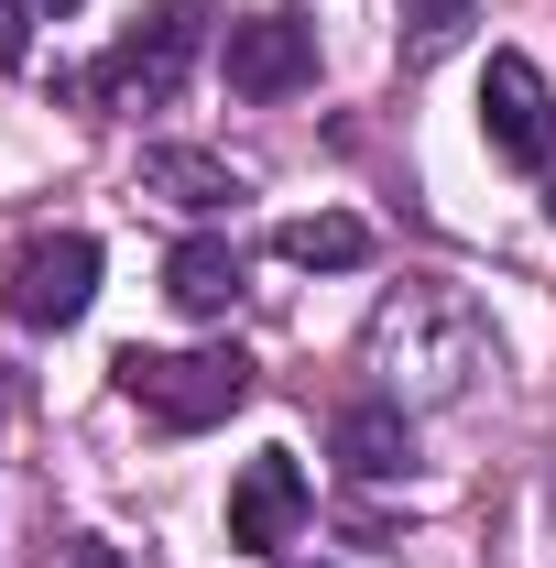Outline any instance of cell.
Here are the masks:
<instances>
[{"mask_svg":"<svg viewBox=\"0 0 556 568\" xmlns=\"http://www.w3.org/2000/svg\"><path fill=\"white\" fill-rule=\"evenodd\" d=\"M360 361L382 372V394H393L404 416H425V405H459V394L491 372V317L447 274H404L382 306H371Z\"/></svg>","mask_w":556,"mask_h":568,"instance_id":"obj_1","label":"cell"},{"mask_svg":"<svg viewBox=\"0 0 556 568\" xmlns=\"http://www.w3.org/2000/svg\"><path fill=\"white\" fill-rule=\"evenodd\" d=\"M121 394H132L142 416L164 426V437H197V426H229L251 405V351H121Z\"/></svg>","mask_w":556,"mask_h":568,"instance_id":"obj_2","label":"cell"},{"mask_svg":"<svg viewBox=\"0 0 556 568\" xmlns=\"http://www.w3.org/2000/svg\"><path fill=\"white\" fill-rule=\"evenodd\" d=\"M197 33H208V22H197L186 0L142 11L132 33H121L87 77H76V99H99V110H164V99L186 88V67H197Z\"/></svg>","mask_w":556,"mask_h":568,"instance_id":"obj_3","label":"cell"},{"mask_svg":"<svg viewBox=\"0 0 556 568\" xmlns=\"http://www.w3.org/2000/svg\"><path fill=\"white\" fill-rule=\"evenodd\" d=\"M481 132H491V153L502 164H524V175H556V88H546V67L535 55H491V77H481Z\"/></svg>","mask_w":556,"mask_h":568,"instance_id":"obj_4","label":"cell"},{"mask_svg":"<svg viewBox=\"0 0 556 568\" xmlns=\"http://www.w3.org/2000/svg\"><path fill=\"white\" fill-rule=\"evenodd\" d=\"M0 306L22 317V328H76L87 306H99V241L87 230H55V241H33L22 263H11V284H0Z\"/></svg>","mask_w":556,"mask_h":568,"instance_id":"obj_5","label":"cell"},{"mask_svg":"<svg viewBox=\"0 0 556 568\" xmlns=\"http://www.w3.org/2000/svg\"><path fill=\"white\" fill-rule=\"evenodd\" d=\"M218 77H229L240 99H295V88H317V22H306V11H251V22H229Z\"/></svg>","mask_w":556,"mask_h":568,"instance_id":"obj_6","label":"cell"},{"mask_svg":"<svg viewBox=\"0 0 556 568\" xmlns=\"http://www.w3.org/2000/svg\"><path fill=\"white\" fill-rule=\"evenodd\" d=\"M306 514H317V493H306L295 448H251L240 481H229V547H240V558H284Z\"/></svg>","mask_w":556,"mask_h":568,"instance_id":"obj_7","label":"cell"},{"mask_svg":"<svg viewBox=\"0 0 556 568\" xmlns=\"http://www.w3.org/2000/svg\"><path fill=\"white\" fill-rule=\"evenodd\" d=\"M142 186H153L164 209H186V219H229L251 197V175H240L229 153H208V142H153V153H142Z\"/></svg>","mask_w":556,"mask_h":568,"instance_id":"obj_8","label":"cell"},{"mask_svg":"<svg viewBox=\"0 0 556 568\" xmlns=\"http://www.w3.org/2000/svg\"><path fill=\"white\" fill-rule=\"evenodd\" d=\"M328 448H339V470H349V481H393V470L415 459V416H404L393 394H360V405H339Z\"/></svg>","mask_w":556,"mask_h":568,"instance_id":"obj_9","label":"cell"},{"mask_svg":"<svg viewBox=\"0 0 556 568\" xmlns=\"http://www.w3.org/2000/svg\"><path fill=\"white\" fill-rule=\"evenodd\" d=\"M164 295H175V317H229V306H240V252H229L218 230L175 241V252H164Z\"/></svg>","mask_w":556,"mask_h":568,"instance_id":"obj_10","label":"cell"},{"mask_svg":"<svg viewBox=\"0 0 556 568\" xmlns=\"http://www.w3.org/2000/svg\"><path fill=\"white\" fill-rule=\"evenodd\" d=\"M284 263H306V274H349V263H371V230L339 209H317V219H284V241H274Z\"/></svg>","mask_w":556,"mask_h":568,"instance_id":"obj_11","label":"cell"},{"mask_svg":"<svg viewBox=\"0 0 556 568\" xmlns=\"http://www.w3.org/2000/svg\"><path fill=\"white\" fill-rule=\"evenodd\" d=\"M470 22H481V0H404V67L459 55V44H470Z\"/></svg>","mask_w":556,"mask_h":568,"instance_id":"obj_12","label":"cell"},{"mask_svg":"<svg viewBox=\"0 0 556 568\" xmlns=\"http://www.w3.org/2000/svg\"><path fill=\"white\" fill-rule=\"evenodd\" d=\"M33 22H44L33 0H0V77H11L22 55H33Z\"/></svg>","mask_w":556,"mask_h":568,"instance_id":"obj_13","label":"cell"},{"mask_svg":"<svg viewBox=\"0 0 556 568\" xmlns=\"http://www.w3.org/2000/svg\"><path fill=\"white\" fill-rule=\"evenodd\" d=\"M44 568H132L110 536H66V547H44Z\"/></svg>","mask_w":556,"mask_h":568,"instance_id":"obj_14","label":"cell"},{"mask_svg":"<svg viewBox=\"0 0 556 568\" xmlns=\"http://www.w3.org/2000/svg\"><path fill=\"white\" fill-rule=\"evenodd\" d=\"M33 11H44V22H66V11H76V0H33Z\"/></svg>","mask_w":556,"mask_h":568,"instance_id":"obj_15","label":"cell"},{"mask_svg":"<svg viewBox=\"0 0 556 568\" xmlns=\"http://www.w3.org/2000/svg\"><path fill=\"white\" fill-rule=\"evenodd\" d=\"M284 568H328V558H284Z\"/></svg>","mask_w":556,"mask_h":568,"instance_id":"obj_16","label":"cell"},{"mask_svg":"<svg viewBox=\"0 0 556 568\" xmlns=\"http://www.w3.org/2000/svg\"><path fill=\"white\" fill-rule=\"evenodd\" d=\"M0 416H11V394H0Z\"/></svg>","mask_w":556,"mask_h":568,"instance_id":"obj_17","label":"cell"},{"mask_svg":"<svg viewBox=\"0 0 556 568\" xmlns=\"http://www.w3.org/2000/svg\"><path fill=\"white\" fill-rule=\"evenodd\" d=\"M546 209H556V186H546Z\"/></svg>","mask_w":556,"mask_h":568,"instance_id":"obj_18","label":"cell"}]
</instances>
